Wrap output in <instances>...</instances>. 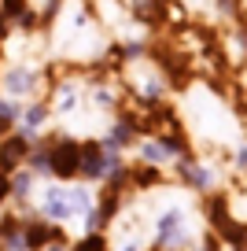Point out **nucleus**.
I'll return each instance as SVG.
<instances>
[{
    "label": "nucleus",
    "mask_w": 247,
    "mask_h": 251,
    "mask_svg": "<svg viewBox=\"0 0 247 251\" xmlns=\"http://www.w3.org/2000/svg\"><path fill=\"white\" fill-rule=\"evenodd\" d=\"M48 170L59 174V177H70V174H77V170H81V148H77L74 141L55 144V148L48 151Z\"/></svg>",
    "instance_id": "f257e3e1"
},
{
    "label": "nucleus",
    "mask_w": 247,
    "mask_h": 251,
    "mask_svg": "<svg viewBox=\"0 0 247 251\" xmlns=\"http://www.w3.org/2000/svg\"><path fill=\"white\" fill-rule=\"evenodd\" d=\"M0 85H4L8 96H30L33 89H37V71H30V67H11V71L0 74Z\"/></svg>",
    "instance_id": "f03ea898"
},
{
    "label": "nucleus",
    "mask_w": 247,
    "mask_h": 251,
    "mask_svg": "<svg viewBox=\"0 0 247 251\" xmlns=\"http://www.w3.org/2000/svg\"><path fill=\"white\" fill-rule=\"evenodd\" d=\"M26 151H30V137L26 133L4 137V141H0V170H15V166L26 159Z\"/></svg>",
    "instance_id": "7ed1b4c3"
},
{
    "label": "nucleus",
    "mask_w": 247,
    "mask_h": 251,
    "mask_svg": "<svg viewBox=\"0 0 247 251\" xmlns=\"http://www.w3.org/2000/svg\"><path fill=\"white\" fill-rule=\"evenodd\" d=\"M111 166H115V155H103L100 144H89V148H81V170H85L89 177H100V174H107Z\"/></svg>",
    "instance_id": "20e7f679"
},
{
    "label": "nucleus",
    "mask_w": 247,
    "mask_h": 251,
    "mask_svg": "<svg viewBox=\"0 0 247 251\" xmlns=\"http://www.w3.org/2000/svg\"><path fill=\"white\" fill-rule=\"evenodd\" d=\"M45 214H48V218H55V222L70 218V214H74V207H70V192L48 188V192H45Z\"/></svg>",
    "instance_id": "39448f33"
},
{
    "label": "nucleus",
    "mask_w": 247,
    "mask_h": 251,
    "mask_svg": "<svg viewBox=\"0 0 247 251\" xmlns=\"http://www.w3.org/2000/svg\"><path fill=\"white\" fill-rule=\"evenodd\" d=\"M181 233H185V214H181V211H166V214H162V222H159V236L166 244H173Z\"/></svg>",
    "instance_id": "423d86ee"
},
{
    "label": "nucleus",
    "mask_w": 247,
    "mask_h": 251,
    "mask_svg": "<svg viewBox=\"0 0 247 251\" xmlns=\"http://www.w3.org/2000/svg\"><path fill=\"white\" fill-rule=\"evenodd\" d=\"M140 151H144L148 163H162L166 155H173V151L166 148V144H159V141H144V144H140Z\"/></svg>",
    "instance_id": "0eeeda50"
},
{
    "label": "nucleus",
    "mask_w": 247,
    "mask_h": 251,
    "mask_svg": "<svg viewBox=\"0 0 247 251\" xmlns=\"http://www.w3.org/2000/svg\"><path fill=\"white\" fill-rule=\"evenodd\" d=\"M55 103H59V115H70V111L77 107V89L63 85V89H59V96H55Z\"/></svg>",
    "instance_id": "6e6552de"
},
{
    "label": "nucleus",
    "mask_w": 247,
    "mask_h": 251,
    "mask_svg": "<svg viewBox=\"0 0 247 251\" xmlns=\"http://www.w3.org/2000/svg\"><path fill=\"white\" fill-rule=\"evenodd\" d=\"M67 192H70V207H74V214H85L89 203H93L89 192H85V188H67Z\"/></svg>",
    "instance_id": "1a4fd4ad"
},
{
    "label": "nucleus",
    "mask_w": 247,
    "mask_h": 251,
    "mask_svg": "<svg viewBox=\"0 0 247 251\" xmlns=\"http://www.w3.org/2000/svg\"><path fill=\"white\" fill-rule=\"evenodd\" d=\"M0 15L4 19H23L26 15V0H0Z\"/></svg>",
    "instance_id": "9d476101"
},
{
    "label": "nucleus",
    "mask_w": 247,
    "mask_h": 251,
    "mask_svg": "<svg viewBox=\"0 0 247 251\" xmlns=\"http://www.w3.org/2000/svg\"><path fill=\"white\" fill-rule=\"evenodd\" d=\"M19 111H23V107H19V103L11 100V96H0V118H4V122H15V118H19Z\"/></svg>",
    "instance_id": "9b49d317"
},
{
    "label": "nucleus",
    "mask_w": 247,
    "mask_h": 251,
    "mask_svg": "<svg viewBox=\"0 0 247 251\" xmlns=\"http://www.w3.org/2000/svg\"><path fill=\"white\" fill-rule=\"evenodd\" d=\"M30 188H33V174H19V177L11 181V192H15V196H30Z\"/></svg>",
    "instance_id": "f8f14e48"
},
{
    "label": "nucleus",
    "mask_w": 247,
    "mask_h": 251,
    "mask_svg": "<svg viewBox=\"0 0 247 251\" xmlns=\"http://www.w3.org/2000/svg\"><path fill=\"white\" fill-rule=\"evenodd\" d=\"M129 137H133V133H129V126H125V122L115 126V129H111V148H115V144H125Z\"/></svg>",
    "instance_id": "ddd939ff"
},
{
    "label": "nucleus",
    "mask_w": 247,
    "mask_h": 251,
    "mask_svg": "<svg viewBox=\"0 0 247 251\" xmlns=\"http://www.w3.org/2000/svg\"><path fill=\"white\" fill-rule=\"evenodd\" d=\"M8 192H11V185H8V177H4V174H0V200L8 196Z\"/></svg>",
    "instance_id": "4468645a"
},
{
    "label": "nucleus",
    "mask_w": 247,
    "mask_h": 251,
    "mask_svg": "<svg viewBox=\"0 0 247 251\" xmlns=\"http://www.w3.org/2000/svg\"><path fill=\"white\" fill-rule=\"evenodd\" d=\"M4 33H8V19L0 15V41H4Z\"/></svg>",
    "instance_id": "2eb2a0df"
},
{
    "label": "nucleus",
    "mask_w": 247,
    "mask_h": 251,
    "mask_svg": "<svg viewBox=\"0 0 247 251\" xmlns=\"http://www.w3.org/2000/svg\"><path fill=\"white\" fill-rule=\"evenodd\" d=\"M8 126H11V122H4V118H0V141H4V133H8Z\"/></svg>",
    "instance_id": "dca6fc26"
},
{
    "label": "nucleus",
    "mask_w": 247,
    "mask_h": 251,
    "mask_svg": "<svg viewBox=\"0 0 247 251\" xmlns=\"http://www.w3.org/2000/svg\"><path fill=\"white\" fill-rule=\"evenodd\" d=\"M48 251H63V248H48Z\"/></svg>",
    "instance_id": "f3484780"
}]
</instances>
